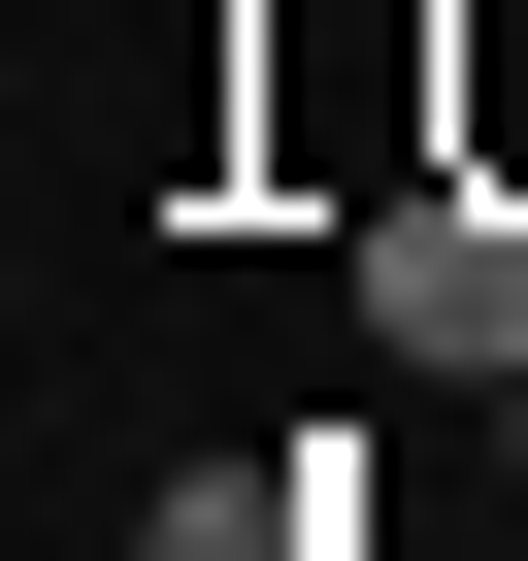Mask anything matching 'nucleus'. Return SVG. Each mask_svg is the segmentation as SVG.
Listing matches in <instances>:
<instances>
[{
  "label": "nucleus",
  "instance_id": "1",
  "mask_svg": "<svg viewBox=\"0 0 528 561\" xmlns=\"http://www.w3.org/2000/svg\"><path fill=\"white\" fill-rule=\"evenodd\" d=\"M364 331H397L429 397H528V198H495V165H429V198L364 231Z\"/></svg>",
  "mask_w": 528,
  "mask_h": 561
},
{
  "label": "nucleus",
  "instance_id": "2",
  "mask_svg": "<svg viewBox=\"0 0 528 561\" xmlns=\"http://www.w3.org/2000/svg\"><path fill=\"white\" fill-rule=\"evenodd\" d=\"M133 561H298V462H165V495H133Z\"/></svg>",
  "mask_w": 528,
  "mask_h": 561
},
{
  "label": "nucleus",
  "instance_id": "3",
  "mask_svg": "<svg viewBox=\"0 0 528 561\" xmlns=\"http://www.w3.org/2000/svg\"><path fill=\"white\" fill-rule=\"evenodd\" d=\"M462 165L528 198V0H462Z\"/></svg>",
  "mask_w": 528,
  "mask_h": 561
}]
</instances>
